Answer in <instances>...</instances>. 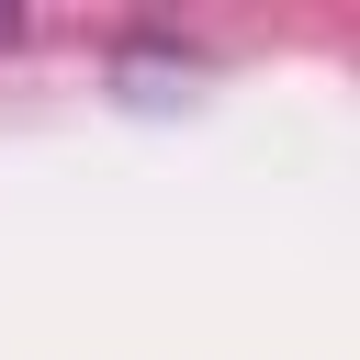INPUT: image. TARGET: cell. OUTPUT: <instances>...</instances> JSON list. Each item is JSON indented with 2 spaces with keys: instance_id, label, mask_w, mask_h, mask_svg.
Returning a JSON list of instances; mask_svg holds the SVG:
<instances>
[{
  "instance_id": "cell-1",
  "label": "cell",
  "mask_w": 360,
  "mask_h": 360,
  "mask_svg": "<svg viewBox=\"0 0 360 360\" xmlns=\"http://www.w3.org/2000/svg\"><path fill=\"white\" fill-rule=\"evenodd\" d=\"M11 45H22V11H11V0H0V56H11Z\"/></svg>"
}]
</instances>
